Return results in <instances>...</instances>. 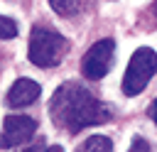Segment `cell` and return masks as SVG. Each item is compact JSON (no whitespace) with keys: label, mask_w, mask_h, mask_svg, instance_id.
Returning a JSON list of instances; mask_svg holds the SVG:
<instances>
[{"label":"cell","mask_w":157,"mask_h":152,"mask_svg":"<svg viewBox=\"0 0 157 152\" xmlns=\"http://www.w3.org/2000/svg\"><path fill=\"white\" fill-rule=\"evenodd\" d=\"M49 115L56 127L74 135L83 127L108 123L113 113L86 86H81L76 81H66L54 91V96L49 101Z\"/></svg>","instance_id":"obj_1"},{"label":"cell","mask_w":157,"mask_h":152,"mask_svg":"<svg viewBox=\"0 0 157 152\" xmlns=\"http://www.w3.org/2000/svg\"><path fill=\"white\" fill-rule=\"evenodd\" d=\"M69 51V42L49 29V27H39L34 25L32 27V34H29V61L34 66H42V69H49V66H56L64 54Z\"/></svg>","instance_id":"obj_2"},{"label":"cell","mask_w":157,"mask_h":152,"mask_svg":"<svg viewBox=\"0 0 157 152\" xmlns=\"http://www.w3.org/2000/svg\"><path fill=\"white\" fill-rule=\"evenodd\" d=\"M157 74V51L150 47H140L132 51L125 76H123V93L125 96H137L142 88L150 83V78Z\"/></svg>","instance_id":"obj_3"},{"label":"cell","mask_w":157,"mask_h":152,"mask_svg":"<svg viewBox=\"0 0 157 152\" xmlns=\"http://www.w3.org/2000/svg\"><path fill=\"white\" fill-rule=\"evenodd\" d=\"M113 59H115V42L108 37V39H98L83 56L81 61V74L91 81H98L103 78L110 66H113Z\"/></svg>","instance_id":"obj_4"},{"label":"cell","mask_w":157,"mask_h":152,"mask_svg":"<svg viewBox=\"0 0 157 152\" xmlns=\"http://www.w3.org/2000/svg\"><path fill=\"white\" fill-rule=\"evenodd\" d=\"M37 132V120L29 115H5L2 120V150L25 145Z\"/></svg>","instance_id":"obj_5"},{"label":"cell","mask_w":157,"mask_h":152,"mask_svg":"<svg viewBox=\"0 0 157 152\" xmlns=\"http://www.w3.org/2000/svg\"><path fill=\"white\" fill-rule=\"evenodd\" d=\"M42 88L37 81L32 78H17L10 91H7V105L10 108H25V105H32L37 98H39Z\"/></svg>","instance_id":"obj_6"},{"label":"cell","mask_w":157,"mask_h":152,"mask_svg":"<svg viewBox=\"0 0 157 152\" xmlns=\"http://www.w3.org/2000/svg\"><path fill=\"white\" fill-rule=\"evenodd\" d=\"M76 152H113V142L105 135H91L76 147Z\"/></svg>","instance_id":"obj_7"},{"label":"cell","mask_w":157,"mask_h":152,"mask_svg":"<svg viewBox=\"0 0 157 152\" xmlns=\"http://www.w3.org/2000/svg\"><path fill=\"white\" fill-rule=\"evenodd\" d=\"M49 5H52V10H54L56 15L71 17V15H76V12L81 10L83 0H49Z\"/></svg>","instance_id":"obj_8"},{"label":"cell","mask_w":157,"mask_h":152,"mask_svg":"<svg viewBox=\"0 0 157 152\" xmlns=\"http://www.w3.org/2000/svg\"><path fill=\"white\" fill-rule=\"evenodd\" d=\"M15 34H17V22L12 17H7V15H2L0 17V37L2 39H12Z\"/></svg>","instance_id":"obj_9"},{"label":"cell","mask_w":157,"mask_h":152,"mask_svg":"<svg viewBox=\"0 0 157 152\" xmlns=\"http://www.w3.org/2000/svg\"><path fill=\"white\" fill-rule=\"evenodd\" d=\"M128 152H155L152 147H150V142L145 140V137H135L132 140V145H130V150Z\"/></svg>","instance_id":"obj_10"},{"label":"cell","mask_w":157,"mask_h":152,"mask_svg":"<svg viewBox=\"0 0 157 152\" xmlns=\"http://www.w3.org/2000/svg\"><path fill=\"white\" fill-rule=\"evenodd\" d=\"M147 113H150V118H152V120L157 123V98H155V101L150 103V108H147Z\"/></svg>","instance_id":"obj_11"},{"label":"cell","mask_w":157,"mask_h":152,"mask_svg":"<svg viewBox=\"0 0 157 152\" xmlns=\"http://www.w3.org/2000/svg\"><path fill=\"white\" fill-rule=\"evenodd\" d=\"M47 152H64V150H61V147H59V145H54V147H49V150H47Z\"/></svg>","instance_id":"obj_12"},{"label":"cell","mask_w":157,"mask_h":152,"mask_svg":"<svg viewBox=\"0 0 157 152\" xmlns=\"http://www.w3.org/2000/svg\"><path fill=\"white\" fill-rule=\"evenodd\" d=\"M155 12H157V2H155Z\"/></svg>","instance_id":"obj_13"}]
</instances>
